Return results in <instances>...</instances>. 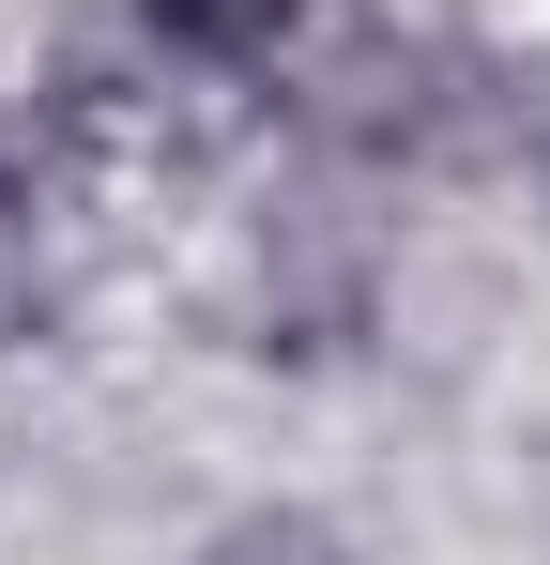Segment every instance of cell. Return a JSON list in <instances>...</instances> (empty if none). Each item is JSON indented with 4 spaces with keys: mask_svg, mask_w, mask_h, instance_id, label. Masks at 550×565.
<instances>
[{
    "mask_svg": "<svg viewBox=\"0 0 550 565\" xmlns=\"http://www.w3.org/2000/svg\"><path fill=\"white\" fill-rule=\"evenodd\" d=\"M199 565H352L337 520H306V504H245V520H214V551Z\"/></svg>",
    "mask_w": 550,
    "mask_h": 565,
    "instance_id": "3957f363",
    "label": "cell"
},
{
    "mask_svg": "<svg viewBox=\"0 0 550 565\" xmlns=\"http://www.w3.org/2000/svg\"><path fill=\"white\" fill-rule=\"evenodd\" d=\"M245 306H261V352H352L367 306H382V230H367L337 184L261 199V230H245Z\"/></svg>",
    "mask_w": 550,
    "mask_h": 565,
    "instance_id": "6da1fadb",
    "label": "cell"
},
{
    "mask_svg": "<svg viewBox=\"0 0 550 565\" xmlns=\"http://www.w3.org/2000/svg\"><path fill=\"white\" fill-rule=\"evenodd\" d=\"M31 199H46V153L0 122V245H31Z\"/></svg>",
    "mask_w": 550,
    "mask_h": 565,
    "instance_id": "277c9868",
    "label": "cell"
},
{
    "mask_svg": "<svg viewBox=\"0 0 550 565\" xmlns=\"http://www.w3.org/2000/svg\"><path fill=\"white\" fill-rule=\"evenodd\" d=\"M505 153H520L536 199H550V77H536V93H505Z\"/></svg>",
    "mask_w": 550,
    "mask_h": 565,
    "instance_id": "5b68a950",
    "label": "cell"
},
{
    "mask_svg": "<svg viewBox=\"0 0 550 565\" xmlns=\"http://www.w3.org/2000/svg\"><path fill=\"white\" fill-rule=\"evenodd\" d=\"M169 62H199V77H261V62H290L306 31H321V0H123Z\"/></svg>",
    "mask_w": 550,
    "mask_h": 565,
    "instance_id": "7a4b0ae2",
    "label": "cell"
}]
</instances>
